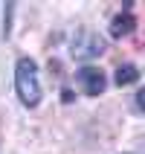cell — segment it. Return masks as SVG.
Wrapping results in <instances>:
<instances>
[{
    "mask_svg": "<svg viewBox=\"0 0 145 154\" xmlns=\"http://www.w3.org/2000/svg\"><path fill=\"white\" fill-rule=\"evenodd\" d=\"M137 29V17L131 15V12H119V15L110 20V35L113 38H125Z\"/></svg>",
    "mask_w": 145,
    "mask_h": 154,
    "instance_id": "obj_4",
    "label": "cell"
},
{
    "mask_svg": "<svg viewBox=\"0 0 145 154\" xmlns=\"http://www.w3.org/2000/svg\"><path fill=\"white\" fill-rule=\"evenodd\" d=\"M134 105H137V111H145V87H142V90H137V96H134Z\"/></svg>",
    "mask_w": 145,
    "mask_h": 154,
    "instance_id": "obj_6",
    "label": "cell"
},
{
    "mask_svg": "<svg viewBox=\"0 0 145 154\" xmlns=\"http://www.w3.org/2000/svg\"><path fill=\"white\" fill-rule=\"evenodd\" d=\"M61 99L64 102H73V90H61Z\"/></svg>",
    "mask_w": 145,
    "mask_h": 154,
    "instance_id": "obj_7",
    "label": "cell"
},
{
    "mask_svg": "<svg viewBox=\"0 0 145 154\" xmlns=\"http://www.w3.org/2000/svg\"><path fill=\"white\" fill-rule=\"evenodd\" d=\"M15 90L17 99L26 105V108H35L41 102V79H38V67H35L32 58H17L15 64Z\"/></svg>",
    "mask_w": 145,
    "mask_h": 154,
    "instance_id": "obj_1",
    "label": "cell"
},
{
    "mask_svg": "<svg viewBox=\"0 0 145 154\" xmlns=\"http://www.w3.org/2000/svg\"><path fill=\"white\" fill-rule=\"evenodd\" d=\"M102 52H104V41L96 32H90V29H78V32L73 35V41H70V55L76 61L99 58Z\"/></svg>",
    "mask_w": 145,
    "mask_h": 154,
    "instance_id": "obj_2",
    "label": "cell"
},
{
    "mask_svg": "<svg viewBox=\"0 0 145 154\" xmlns=\"http://www.w3.org/2000/svg\"><path fill=\"white\" fill-rule=\"evenodd\" d=\"M78 85L84 87V93H87V96H99V93H104L107 79H104V73H102L99 67L87 64V67L78 70Z\"/></svg>",
    "mask_w": 145,
    "mask_h": 154,
    "instance_id": "obj_3",
    "label": "cell"
},
{
    "mask_svg": "<svg viewBox=\"0 0 145 154\" xmlns=\"http://www.w3.org/2000/svg\"><path fill=\"white\" fill-rule=\"evenodd\" d=\"M137 79H139V70L134 67V64H119V67H116V73H113V82H116L119 87L137 85Z\"/></svg>",
    "mask_w": 145,
    "mask_h": 154,
    "instance_id": "obj_5",
    "label": "cell"
}]
</instances>
